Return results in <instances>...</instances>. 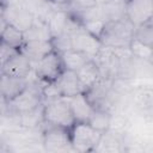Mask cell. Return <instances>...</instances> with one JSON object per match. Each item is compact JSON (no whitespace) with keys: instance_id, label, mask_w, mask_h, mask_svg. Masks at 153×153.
<instances>
[{"instance_id":"obj_22","label":"cell","mask_w":153,"mask_h":153,"mask_svg":"<svg viewBox=\"0 0 153 153\" xmlns=\"http://www.w3.org/2000/svg\"><path fill=\"white\" fill-rule=\"evenodd\" d=\"M111 117L112 114L105 110H99V109H94L90 121L87 123H90L93 128H96L97 130L104 133L106 130H109L110 128V122H111Z\"/></svg>"},{"instance_id":"obj_10","label":"cell","mask_w":153,"mask_h":153,"mask_svg":"<svg viewBox=\"0 0 153 153\" xmlns=\"http://www.w3.org/2000/svg\"><path fill=\"white\" fill-rule=\"evenodd\" d=\"M55 82L61 92V96L65 98H69L85 92L76 75V72L71 69H65Z\"/></svg>"},{"instance_id":"obj_15","label":"cell","mask_w":153,"mask_h":153,"mask_svg":"<svg viewBox=\"0 0 153 153\" xmlns=\"http://www.w3.org/2000/svg\"><path fill=\"white\" fill-rule=\"evenodd\" d=\"M123 134L106 130L102 134L99 143L94 152H121L124 149V139Z\"/></svg>"},{"instance_id":"obj_9","label":"cell","mask_w":153,"mask_h":153,"mask_svg":"<svg viewBox=\"0 0 153 153\" xmlns=\"http://www.w3.org/2000/svg\"><path fill=\"white\" fill-rule=\"evenodd\" d=\"M33 73L32 62L22 53H17L8 61L1 65V74H6L14 78H29Z\"/></svg>"},{"instance_id":"obj_4","label":"cell","mask_w":153,"mask_h":153,"mask_svg":"<svg viewBox=\"0 0 153 153\" xmlns=\"http://www.w3.org/2000/svg\"><path fill=\"white\" fill-rule=\"evenodd\" d=\"M44 121L50 126L71 129L75 123V118L67 98L61 97L44 102Z\"/></svg>"},{"instance_id":"obj_11","label":"cell","mask_w":153,"mask_h":153,"mask_svg":"<svg viewBox=\"0 0 153 153\" xmlns=\"http://www.w3.org/2000/svg\"><path fill=\"white\" fill-rule=\"evenodd\" d=\"M67 100L72 109L75 122H88L90 121L94 111V106L92 105V103L90 102L85 92L69 97L67 98Z\"/></svg>"},{"instance_id":"obj_17","label":"cell","mask_w":153,"mask_h":153,"mask_svg":"<svg viewBox=\"0 0 153 153\" xmlns=\"http://www.w3.org/2000/svg\"><path fill=\"white\" fill-rule=\"evenodd\" d=\"M69 14H71L69 10L59 8V7H57V10H55L51 13L49 19L47 20V24H48V27L50 30L51 37H56V36L65 32L68 19H69Z\"/></svg>"},{"instance_id":"obj_3","label":"cell","mask_w":153,"mask_h":153,"mask_svg":"<svg viewBox=\"0 0 153 153\" xmlns=\"http://www.w3.org/2000/svg\"><path fill=\"white\" fill-rule=\"evenodd\" d=\"M69 133L75 152H94L103 134L87 122H75Z\"/></svg>"},{"instance_id":"obj_6","label":"cell","mask_w":153,"mask_h":153,"mask_svg":"<svg viewBox=\"0 0 153 153\" xmlns=\"http://www.w3.org/2000/svg\"><path fill=\"white\" fill-rule=\"evenodd\" d=\"M33 66V75L43 82L56 81L61 73L65 71V66L61 59V54L53 50L50 54L37 61Z\"/></svg>"},{"instance_id":"obj_21","label":"cell","mask_w":153,"mask_h":153,"mask_svg":"<svg viewBox=\"0 0 153 153\" xmlns=\"http://www.w3.org/2000/svg\"><path fill=\"white\" fill-rule=\"evenodd\" d=\"M61 59H62L65 69H71L74 72H76L80 67H82L87 61L91 60L86 54L78 51V50H74V49H71V50L62 53Z\"/></svg>"},{"instance_id":"obj_26","label":"cell","mask_w":153,"mask_h":153,"mask_svg":"<svg viewBox=\"0 0 153 153\" xmlns=\"http://www.w3.org/2000/svg\"><path fill=\"white\" fill-rule=\"evenodd\" d=\"M106 23L108 22H105V20H88V22L82 23L81 25L86 31H88L90 33H92L93 36H96L97 38L100 39V36L104 31Z\"/></svg>"},{"instance_id":"obj_29","label":"cell","mask_w":153,"mask_h":153,"mask_svg":"<svg viewBox=\"0 0 153 153\" xmlns=\"http://www.w3.org/2000/svg\"><path fill=\"white\" fill-rule=\"evenodd\" d=\"M48 2H50L51 5L59 8H65V7L69 8V5H71V0H48Z\"/></svg>"},{"instance_id":"obj_24","label":"cell","mask_w":153,"mask_h":153,"mask_svg":"<svg viewBox=\"0 0 153 153\" xmlns=\"http://www.w3.org/2000/svg\"><path fill=\"white\" fill-rule=\"evenodd\" d=\"M134 38L149 47H153V23L148 22L146 24L136 26L134 31Z\"/></svg>"},{"instance_id":"obj_5","label":"cell","mask_w":153,"mask_h":153,"mask_svg":"<svg viewBox=\"0 0 153 153\" xmlns=\"http://www.w3.org/2000/svg\"><path fill=\"white\" fill-rule=\"evenodd\" d=\"M44 122L45 121H43L42 123V129H43L42 146L44 151L47 152H61L66 149L74 151L72 147L69 129L57 126H50Z\"/></svg>"},{"instance_id":"obj_14","label":"cell","mask_w":153,"mask_h":153,"mask_svg":"<svg viewBox=\"0 0 153 153\" xmlns=\"http://www.w3.org/2000/svg\"><path fill=\"white\" fill-rule=\"evenodd\" d=\"M76 75L80 80V84L84 88V91H88L91 87H93L100 79H102V74L99 71V67L97 65V62L91 59L90 61H87L82 67H80L76 71Z\"/></svg>"},{"instance_id":"obj_8","label":"cell","mask_w":153,"mask_h":153,"mask_svg":"<svg viewBox=\"0 0 153 153\" xmlns=\"http://www.w3.org/2000/svg\"><path fill=\"white\" fill-rule=\"evenodd\" d=\"M127 18L136 27L153 18V0H128Z\"/></svg>"},{"instance_id":"obj_31","label":"cell","mask_w":153,"mask_h":153,"mask_svg":"<svg viewBox=\"0 0 153 153\" xmlns=\"http://www.w3.org/2000/svg\"><path fill=\"white\" fill-rule=\"evenodd\" d=\"M105 1H108V0H97V4H99V5H100V4H104Z\"/></svg>"},{"instance_id":"obj_13","label":"cell","mask_w":153,"mask_h":153,"mask_svg":"<svg viewBox=\"0 0 153 153\" xmlns=\"http://www.w3.org/2000/svg\"><path fill=\"white\" fill-rule=\"evenodd\" d=\"M54 49L51 41H27L24 42L20 51L33 63L50 54Z\"/></svg>"},{"instance_id":"obj_25","label":"cell","mask_w":153,"mask_h":153,"mask_svg":"<svg viewBox=\"0 0 153 153\" xmlns=\"http://www.w3.org/2000/svg\"><path fill=\"white\" fill-rule=\"evenodd\" d=\"M51 42H53L54 49L60 54L72 49V38H71V35L67 32H63L56 37H53Z\"/></svg>"},{"instance_id":"obj_12","label":"cell","mask_w":153,"mask_h":153,"mask_svg":"<svg viewBox=\"0 0 153 153\" xmlns=\"http://www.w3.org/2000/svg\"><path fill=\"white\" fill-rule=\"evenodd\" d=\"M29 78H14L6 74H1L0 80V91H1V98L6 102L12 100L16 98L20 92L25 90V87L29 84Z\"/></svg>"},{"instance_id":"obj_1","label":"cell","mask_w":153,"mask_h":153,"mask_svg":"<svg viewBox=\"0 0 153 153\" xmlns=\"http://www.w3.org/2000/svg\"><path fill=\"white\" fill-rule=\"evenodd\" d=\"M45 82L41 81L35 76V80H29L27 86L23 92H20L16 98H13L10 102L2 100V111L1 115L7 112H14L18 115L29 112L38 108L44 103V96H43V87Z\"/></svg>"},{"instance_id":"obj_32","label":"cell","mask_w":153,"mask_h":153,"mask_svg":"<svg viewBox=\"0 0 153 153\" xmlns=\"http://www.w3.org/2000/svg\"><path fill=\"white\" fill-rule=\"evenodd\" d=\"M151 23H153V18H152V19H151Z\"/></svg>"},{"instance_id":"obj_23","label":"cell","mask_w":153,"mask_h":153,"mask_svg":"<svg viewBox=\"0 0 153 153\" xmlns=\"http://www.w3.org/2000/svg\"><path fill=\"white\" fill-rule=\"evenodd\" d=\"M129 49L131 51V55L136 59V60H141V61H148L149 62V59H151V55H152V50H153V47H149L140 41H137L136 38H133L130 45H129Z\"/></svg>"},{"instance_id":"obj_18","label":"cell","mask_w":153,"mask_h":153,"mask_svg":"<svg viewBox=\"0 0 153 153\" xmlns=\"http://www.w3.org/2000/svg\"><path fill=\"white\" fill-rule=\"evenodd\" d=\"M24 41H51V33L48 27V24L38 18L35 19V23L24 32Z\"/></svg>"},{"instance_id":"obj_20","label":"cell","mask_w":153,"mask_h":153,"mask_svg":"<svg viewBox=\"0 0 153 153\" xmlns=\"http://www.w3.org/2000/svg\"><path fill=\"white\" fill-rule=\"evenodd\" d=\"M1 42L12 48L20 50V48L23 47V44L25 42L24 33H23V31L14 27L13 25L7 24L4 27H1Z\"/></svg>"},{"instance_id":"obj_16","label":"cell","mask_w":153,"mask_h":153,"mask_svg":"<svg viewBox=\"0 0 153 153\" xmlns=\"http://www.w3.org/2000/svg\"><path fill=\"white\" fill-rule=\"evenodd\" d=\"M128 0H108L102 5L106 22H115L127 18Z\"/></svg>"},{"instance_id":"obj_19","label":"cell","mask_w":153,"mask_h":153,"mask_svg":"<svg viewBox=\"0 0 153 153\" xmlns=\"http://www.w3.org/2000/svg\"><path fill=\"white\" fill-rule=\"evenodd\" d=\"M133 102L136 108L149 115L153 112V87H140L133 94Z\"/></svg>"},{"instance_id":"obj_7","label":"cell","mask_w":153,"mask_h":153,"mask_svg":"<svg viewBox=\"0 0 153 153\" xmlns=\"http://www.w3.org/2000/svg\"><path fill=\"white\" fill-rule=\"evenodd\" d=\"M71 38H72V49L86 54L90 59H94L103 47L100 39L93 36L92 33H90L88 31H86L84 27L72 33Z\"/></svg>"},{"instance_id":"obj_27","label":"cell","mask_w":153,"mask_h":153,"mask_svg":"<svg viewBox=\"0 0 153 153\" xmlns=\"http://www.w3.org/2000/svg\"><path fill=\"white\" fill-rule=\"evenodd\" d=\"M98 5L97 0H71L69 11H82Z\"/></svg>"},{"instance_id":"obj_2","label":"cell","mask_w":153,"mask_h":153,"mask_svg":"<svg viewBox=\"0 0 153 153\" xmlns=\"http://www.w3.org/2000/svg\"><path fill=\"white\" fill-rule=\"evenodd\" d=\"M134 31L135 26L129 22L128 18L108 22L100 36V42L103 45L108 47L126 48L130 45L134 38Z\"/></svg>"},{"instance_id":"obj_30","label":"cell","mask_w":153,"mask_h":153,"mask_svg":"<svg viewBox=\"0 0 153 153\" xmlns=\"http://www.w3.org/2000/svg\"><path fill=\"white\" fill-rule=\"evenodd\" d=\"M149 63L153 66V50H152V55H151V59H149Z\"/></svg>"},{"instance_id":"obj_28","label":"cell","mask_w":153,"mask_h":153,"mask_svg":"<svg viewBox=\"0 0 153 153\" xmlns=\"http://www.w3.org/2000/svg\"><path fill=\"white\" fill-rule=\"evenodd\" d=\"M20 50L12 48L5 43L1 42V48H0V56H1V65H4L6 61H8L12 56H14L17 53H19Z\"/></svg>"}]
</instances>
